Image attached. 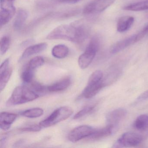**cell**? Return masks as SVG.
<instances>
[{
	"label": "cell",
	"mask_w": 148,
	"mask_h": 148,
	"mask_svg": "<svg viewBox=\"0 0 148 148\" xmlns=\"http://www.w3.org/2000/svg\"><path fill=\"white\" fill-rule=\"evenodd\" d=\"M96 106V104L91 105L85 106L82 110H80L77 114L74 115L73 118V119H79L90 114L94 110Z\"/></svg>",
	"instance_id": "cb8c5ba5"
},
{
	"label": "cell",
	"mask_w": 148,
	"mask_h": 148,
	"mask_svg": "<svg viewBox=\"0 0 148 148\" xmlns=\"http://www.w3.org/2000/svg\"><path fill=\"white\" fill-rule=\"evenodd\" d=\"M69 53V48L65 45H57L52 49V55L57 59L64 58L67 57Z\"/></svg>",
	"instance_id": "d6986e66"
},
{
	"label": "cell",
	"mask_w": 148,
	"mask_h": 148,
	"mask_svg": "<svg viewBox=\"0 0 148 148\" xmlns=\"http://www.w3.org/2000/svg\"><path fill=\"white\" fill-rule=\"evenodd\" d=\"M123 9L126 11H138L148 10V1L133 3L124 7Z\"/></svg>",
	"instance_id": "44dd1931"
},
{
	"label": "cell",
	"mask_w": 148,
	"mask_h": 148,
	"mask_svg": "<svg viewBox=\"0 0 148 148\" xmlns=\"http://www.w3.org/2000/svg\"><path fill=\"white\" fill-rule=\"evenodd\" d=\"M135 130L142 132H148V115H140L135 119L133 124Z\"/></svg>",
	"instance_id": "e0dca14e"
},
{
	"label": "cell",
	"mask_w": 148,
	"mask_h": 148,
	"mask_svg": "<svg viewBox=\"0 0 148 148\" xmlns=\"http://www.w3.org/2000/svg\"><path fill=\"white\" fill-rule=\"evenodd\" d=\"M80 1L81 0H58V1L61 3H68V4H74Z\"/></svg>",
	"instance_id": "1f68e13d"
},
{
	"label": "cell",
	"mask_w": 148,
	"mask_h": 148,
	"mask_svg": "<svg viewBox=\"0 0 148 148\" xmlns=\"http://www.w3.org/2000/svg\"><path fill=\"white\" fill-rule=\"evenodd\" d=\"M116 0H92L83 10L85 15H92L102 12L111 5Z\"/></svg>",
	"instance_id": "52a82bcc"
},
{
	"label": "cell",
	"mask_w": 148,
	"mask_h": 148,
	"mask_svg": "<svg viewBox=\"0 0 148 148\" xmlns=\"http://www.w3.org/2000/svg\"><path fill=\"white\" fill-rule=\"evenodd\" d=\"M15 0H0V25L1 27L10 21L16 13L14 5Z\"/></svg>",
	"instance_id": "8992f818"
},
{
	"label": "cell",
	"mask_w": 148,
	"mask_h": 148,
	"mask_svg": "<svg viewBox=\"0 0 148 148\" xmlns=\"http://www.w3.org/2000/svg\"><path fill=\"white\" fill-rule=\"evenodd\" d=\"M39 95L33 90L24 86H17L14 90L6 103L8 106L18 105L37 99Z\"/></svg>",
	"instance_id": "7a4b0ae2"
},
{
	"label": "cell",
	"mask_w": 148,
	"mask_h": 148,
	"mask_svg": "<svg viewBox=\"0 0 148 148\" xmlns=\"http://www.w3.org/2000/svg\"><path fill=\"white\" fill-rule=\"evenodd\" d=\"M44 111L40 108H34L26 110L21 112L22 116L29 118L39 117L44 114Z\"/></svg>",
	"instance_id": "7402d4cb"
},
{
	"label": "cell",
	"mask_w": 148,
	"mask_h": 148,
	"mask_svg": "<svg viewBox=\"0 0 148 148\" xmlns=\"http://www.w3.org/2000/svg\"><path fill=\"white\" fill-rule=\"evenodd\" d=\"M105 86V82L103 79L99 80L89 78L87 85L83 90L81 97L87 99L92 98Z\"/></svg>",
	"instance_id": "9c48e42d"
},
{
	"label": "cell",
	"mask_w": 148,
	"mask_h": 148,
	"mask_svg": "<svg viewBox=\"0 0 148 148\" xmlns=\"http://www.w3.org/2000/svg\"><path fill=\"white\" fill-rule=\"evenodd\" d=\"M137 42H138V40L136 34L132 35L112 46L111 48V53L112 54L117 53Z\"/></svg>",
	"instance_id": "30bf717a"
},
{
	"label": "cell",
	"mask_w": 148,
	"mask_h": 148,
	"mask_svg": "<svg viewBox=\"0 0 148 148\" xmlns=\"http://www.w3.org/2000/svg\"><path fill=\"white\" fill-rule=\"evenodd\" d=\"M34 71L26 67L25 69L21 73V77L22 80L25 84L32 83L34 76Z\"/></svg>",
	"instance_id": "484cf974"
},
{
	"label": "cell",
	"mask_w": 148,
	"mask_h": 148,
	"mask_svg": "<svg viewBox=\"0 0 148 148\" xmlns=\"http://www.w3.org/2000/svg\"><path fill=\"white\" fill-rule=\"evenodd\" d=\"M47 47L46 43H41L30 46L24 51L20 58V60L25 59L32 55L38 54L45 50Z\"/></svg>",
	"instance_id": "4fadbf2b"
},
{
	"label": "cell",
	"mask_w": 148,
	"mask_h": 148,
	"mask_svg": "<svg viewBox=\"0 0 148 148\" xmlns=\"http://www.w3.org/2000/svg\"><path fill=\"white\" fill-rule=\"evenodd\" d=\"M126 110L123 109H118L110 112L106 116V121L108 125L116 128L119 122L122 121L126 116Z\"/></svg>",
	"instance_id": "8fae6325"
},
{
	"label": "cell",
	"mask_w": 148,
	"mask_h": 148,
	"mask_svg": "<svg viewBox=\"0 0 148 148\" xmlns=\"http://www.w3.org/2000/svg\"><path fill=\"white\" fill-rule=\"evenodd\" d=\"M148 34V24L146 25V26H145V27L140 32H139L137 34V37L138 41L142 40L143 38H144Z\"/></svg>",
	"instance_id": "83f0119b"
},
{
	"label": "cell",
	"mask_w": 148,
	"mask_h": 148,
	"mask_svg": "<svg viewBox=\"0 0 148 148\" xmlns=\"http://www.w3.org/2000/svg\"><path fill=\"white\" fill-rule=\"evenodd\" d=\"M34 40L33 39H29L27 40H25L24 42H22L21 44V46L23 47L27 46L31 44H32L34 42Z\"/></svg>",
	"instance_id": "4dcf8cb0"
},
{
	"label": "cell",
	"mask_w": 148,
	"mask_h": 148,
	"mask_svg": "<svg viewBox=\"0 0 148 148\" xmlns=\"http://www.w3.org/2000/svg\"><path fill=\"white\" fill-rule=\"evenodd\" d=\"M143 140L142 135L132 132L123 134L117 140L112 147L114 148L135 147L140 144Z\"/></svg>",
	"instance_id": "5b68a950"
},
{
	"label": "cell",
	"mask_w": 148,
	"mask_h": 148,
	"mask_svg": "<svg viewBox=\"0 0 148 148\" xmlns=\"http://www.w3.org/2000/svg\"><path fill=\"white\" fill-rule=\"evenodd\" d=\"M96 130V129L90 125H80L70 132L68 135V139L72 143H77L83 138L89 137Z\"/></svg>",
	"instance_id": "ba28073f"
},
{
	"label": "cell",
	"mask_w": 148,
	"mask_h": 148,
	"mask_svg": "<svg viewBox=\"0 0 148 148\" xmlns=\"http://www.w3.org/2000/svg\"><path fill=\"white\" fill-rule=\"evenodd\" d=\"M17 118L15 113L7 112H3L0 114V127L4 131H7L10 129Z\"/></svg>",
	"instance_id": "7c38bea8"
},
{
	"label": "cell",
	"mask_w": 148,
	"mask_h": 148,
	"mask_svg": "<svg viewBox=\"0 0 148 148\" xmlns=\"http://www.w3.org/2000/svg\"><path fill=\"white\" fill-rule=\"evenodd\" d=\"M115 129V127L112 125H108L106 127L100 130H97L94 133L88 137V140L91 141H98L109 136L113 133Z\"/></svg>",
	"instance_id": "5bb4252c"
},
{
	"label": "cell",
	"mask_w": 148,
	"mask_h": 148,
	"mask_svg": "<svg viewBox=\"0 0 148 148\" xmlns=\"http://www.w3.org/2000/svg\"><path fill=\"white\" fill-rule=\"evenodd\" d=\"M11 40L10 37L5 36L1 39L0 52L1 55H4L8 51L11 45Z\"/></svg>",
	"instance_id": "d4e9b609"
},
{
	"label": "cell",
	"mask_w": 148,
	"mask_h": 148,
	"mask_svg": "<svg viewBox=\"0 0 148 148\" xmlns=\"http://www.w3.org/2000/svg\"><path fill=\"white\" fill-rule=\"evenodd\" d=\"M73 110L69 106H62L55 110L49 116L41 121L39 124L42 127H48L55 125L70 117Z\"/></svg>",
	"instance_id": "277c9868"
},
{
	"label": "cell",
	"mask_w": 148,
	"mask_h": 148,
	"mask_svg": "<svg viewBox=\"0 0 148 148\" xmlns=\"http://www.w3.org/2000/svg\"><path fill=\"white\" fill-rule=\"evenodd\" d=\"M71 83V78L67 77L48 86L47 87V90L51 92L61 91L67 89L70 86Z\"/></svg>",
	"instance_id": "2e32d148"
},
{
	"label": "cell",
	"mask_w": 148,
	"mask_h": 148,
	"mask_svg": "<svg viewBox=\"0 0 148 148\" xmlns=\"http://www.w3.org/2000/svg\"><path fill=\"white\" fill-rule=\"evenodd\" d=\"M45 59L41 56H37L32 58L27 65L26 67L34 71L45 63Z\"/></svg>",
	"instance_id": "603a6c76"
},
{
	"label": "cell",
	"mask_w": 148,
	"mask_h": 148,
	"mask_svg": "<svg viewBox=\"0 0 148 148\" xmlns=\"http://www.w3.org/2000/svg\"><path fill=\"white\" fill-rule=\"evenodd\" d=\"M41 127L40 124L34 125H31L28 127H23L19 129V130L24 132H36L39 131L41 130Z\"/></svg>",
	"instance_id": "4316f807"
},
{
	"label": "cell",
	"mask_w": 148,
	"mask_h": 148,
	"mask_svg": "<svg viewBox=\"0 0 148 148\" xmlns=\"http://www.w3.org/2000/svg\"><path fill=\"white\" fill-rule=\"evenodd\" d=\"M13 69L9 67L5 71H0V90L2 92L8 83L12 73Z\"/></svg>",
	"instance_id": "ffe728a7"
},
{
	"label": "cell",
	"mask_w": 148,
	"mask_h": 148,
	"mask_svg": "<svg viewBox=\"0 0 148 148\" xmlns=\"http://www.w3.org/2000/svg\"><path fill=\"white\" fill-rule=\"evenodd\" d=\"M90 28L81 21L71 25H63L54 28L47 36L46 39L63 40L81 45L88 38Z\"/></svg>",
	"instance_id": "6da1fadb"
},
{
	"label": "cell",
	"mask_w": 148,
	"mask_h": 148,
	"mask_svg": "<svg viewBox=\"0 0 148 148\" xmlns=\"http://www.w3.org/2000/svg\"><path fill=\"white\" fill-rule=\"evenodd\" d=\"M99 45V38L97 36L92 37L84 53L79 58L78 63L81 69H86L90 64L98 51Z\"/></svg>",
	"instance_id": "3957f363"
},
{
	"label": "cell",
	"mask_w": 148,
	"mask_h": 148,
	"mask_svg": "<svg viewBox=\"0 0 148 148\" xmlns=\"http://www.w3.org/2000/svg\"><path fill=\"white\" fill-rule=\"evenodd\" d=\"M28 12L26 10L20 9L18 11L13 23V27L16 31L20 30L28 17Z\"/></svg>",
	"instance_id": "ac0fdd59"
},
{
	"label": "cell",
	"mask_w": 148,
	"mask_h": 148,
	"mask_svg": "<svg viewBox=\"0 0 148 148\" xmlns=\"http://www.w3.org/2000/svg\"><path fill=\"white\" fill-rule=\"evenodd\" d=\"M134 22V18L132 16H126L121 17L117 24V30L120 33L127 32L132 26Z\"/></svg>",
	"instance_id": "9a60e30c"
},
{
	"label": "cell",
	"mask_w": 148,
	"mask_h": 148,
	"mask_svg": "<svg viewBox=\"0 0 148 148\" xmlns=\"http://www.w3.org/2000/svg\"><path fill=\"white\" fill-rule=\"evenodd\" d=\"M32 86L35 90L38 92H43L45 90H47V88H46L45 86L37 82H33L32 84Z\"/></svg>",
	"instance_id": "f1b7e54d"
},
{
	"label": "cell",
	"mask_w": 148,
	"mask_h": 148,
	"mask_svg": "<svg viewBox=\"0 0 148 148\" xmlns=\"http://www.w3.org/2000/svg\"><path fill=\"white\" fill-rule=\"evenodd\" d=\"M148 98V90L145 91V92L142 93L141 95L138 97L137 100L138 101H142L145 100Z\"/></svg>",
	"instance_id": "f546056e"
}]
</instances>
